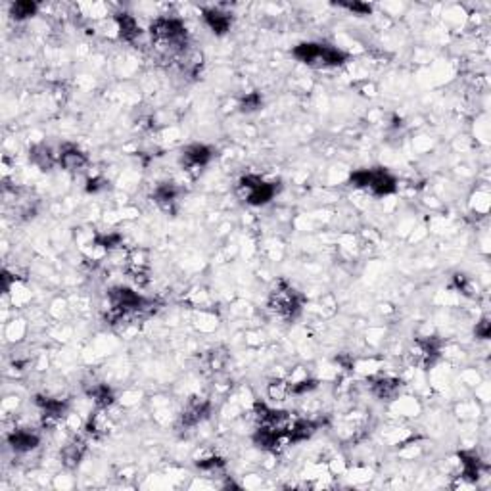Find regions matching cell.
<instances>
[{
    "label": "cell",
    "mask_w": 491,
    "mask_h": 491,
    "mask_svg": "<svg viewBox=\"0 0 491 491\" xmlns=\"http://www.w3.org/2000/svg\"><path fill=\"white\" fill-rule=\"evenodd\" d=\"M150 38L158 56L176 70L181 68L186 54L192 51L186 26L176 18L164 16L154 19L150 26Z\"/></svg>",
    "instance_id": "obj_1"
},
{
    "label": "cell",
    "mask_w": 491,
    "mask_h": 491,
    "mask_svg": "<svg viewBox=\"0 0 491 491\" xmlns=\"http://www.w3.org/2000/svg\"><path fill=\"white\" fill-rule=\"evenodd\" d=\"M294 56L302 63L315 68V70H328L340 68L347 62V54L338 46L327 43H302L294 48Z\"/></svg>",
    "instance_id": "obj_2"
},
{
    "label": "cell",
    "mask_w": 491,
    "mask_h": 491,
    "mask_svg": "<svg viewBox=\"0 0 491 491\" xmlns=\"http://www.w3.org/2000/svg\"><path fill=\"white\" fill-rule=\"evenodd\" d=\"M267 307L273 315L280 319V321H294L302 315L303 311V296L297 292L294 286H290L284 280H278L275 288L269 292V300H267Z\"/></svg>",
    "instance_id": "obj_3"
},
{
    "label": "cell",
    "mask_w": 491,
    "mask_h": 491,
    "mask_svg": "<svg viewBox=\"0 0 491 491\" xmlns=\"http://www.w3.org/2000/svg\"><path fill=\"white\" fill-rule=\"evenodd\" d=\"M352 186L365 190L372 196H390L396 192L397 181L390 171L384 167H372V169H359L349 176Z\"/></svg>",
    "instance_id": "obj_4"
},
{
    "label": "cell",
    "mask_w": 491,
    "mask_h": 491,
    "mask_svg": "<svg viewBox=\"0 0 491 491\" xmlns=\"http://www.w3.org/2000/svg\"><path fill=\"white\" fill-rule=\"evenodd\" d=\"M236 192L244 200L246 204L250 206H265L269 204L275 198V194L278 192L277 183H271V181H265L263 176L259 175H244L236 184Z\"/></svg>",
    "instance_id": "obj_5"
},
{
    "label": "cell",
    "mask_w": 491,
    "mask_h": 491,
    "mask_svg": "<svg viewBox=\"0 0 491 491\" xmlns=\"http://www.w3.org/2000/svg\"><path fill=\"white\" fill-rule=\"evenodd\" d=\"M441 355L440 342L435 338H416L413 344L409 346L405 357H407V363L411 366H416V369H432V366L438 363Z\"/></svg>",
    "instance_id": "obj_6"
},
{
    "label": "cell",
    "mask_w": 491,
    "mask_h": 491,
    "mask_svg": "<svg viewBox=\"0 0 491 491\" xmlns=\"http://www.w3.org/2000/svg\"><path fill=\"white\" fill-rule=\"evenodd\" d=\"M123 267H125V273L129 275V278H132L140 286H144L150 280V258H148V252L142 250V248H132L131 252H127Z\"/></svg>",
    "instance_id": "obj_7"
},
{
    "label": "cell",
    "mask_w": 491,
    "mask_h": 491,
    "mask_svg": "<svg viewBox=\"0 0 491 491\" xmlns=\"http://www.w3.org/2000/svg\"><path fill=\"white\" fill-rule=\"evenodd\" d=\"M37 407L41 411V421L44 428H54L68 416V403L52 397H37Z\"/></svg>",
    "instance_id": "obj_8"
},
{
    "label": "cell",
    "mask_w": 491,
    "mask_h": 491,
    "mask_svg": "<svg viewBox=\"0 0 491 491\" xmlns=\"http://www.w3.org/2000/svg\"><path fill=\"white\" fill-rule=\"evenodd\" d=\"M213 159V150L206 144H190L181 154V165L186 173H198Z\"/></svg>",
    "instance_id": "obj_9"
},
{
    "label": "cell",
    "mask_w": 491,
    "mask_h": 491,
    "mask_svg": "<svg viewBox=\"0 0 491 491\" xmlns=\"http://www.w3.org/2000/svg\"><path fill=\"white\" fill-rule=\"evenodd\" d=\"M209 413H211V403H209L208 399H204V397H192L189 403H186V407L183 409V413H181V421H179V424H181V428L192 430L196 428L198 424H202L209 416Z\"/></svg>",
    "instance_id": "obj_10"
},
{
    "label": "cell",
    "mask_w": 491,
    "mask_h": 491,
    "mask_svg": "<svg viewBox=\"0 0 491 491\" xmlns=\"http://www.w3.org/2000/svg\"><path fill=\"white\" fill-rule=\"evenodd\" d=\"M371 394L378 399H396L399 396V391L403 388V380L397 376H376L372 378L371 384Z\"/></svg>",
    "instance_id": "obj_11"
},
{
    "label": "cell",
    "mask_w": 491,
    "mask_h": 491,
    "mask_svg": "<svg viewBox=\"0 0 491 491\" xmlns=\"http://www.w3.org/2000/svg\"><path fill=\"white\" fill-rule=\"evenodd\" d=\"M41 443V435L37 432H33L29 428H19L14 430L12 434L8 435V445L12 448L16 453H29L35 451Z\"/></svg>",
    "instance_id": "obj_12"
},
{
    "label": "cell",
    "mask_w": 491,
    "mask_h": 491,
    "mask_svg": "<svg viewBox=\"0 0 491 491\" xmlns=\"http://www.w3.org/2000/svg\"><path fill=\"white\" fill-rule=\"evenodd\" d=\"M206 26L215 33V35H227L233 27V14L223 10V8H206L202 12Z\"/></svg>",
    "instance_id": "obj_13"
},
{
    "label": "cell",
    "mask_w": 491,
    "mask_h": 491,
    "mask_svg": "<svg viewBox=\"0 0 491 491\" xmlns=\"http://www.w3.org/2000/svg\"><path fill=\"white\" fill-rule=\"evenodd\" d=\"M58 164L70 173H81L88 167V156L83 150H79L77 146H63L60 150Z\"/></svg>",
    "instance_id": "obj_14"
},
{
    "label": "cell",
    "mask_w": 491,
    "mask_h": 491,
    "mask_svg": "<svg viewBox=\"0 0 491 491\" xmlns=\"http://www.w3.org/2000/svg\"><path fill=\"white\" fill-rule=\"evenodd\" d=\"M179 196H181V189L176 184L162 183L154 190V202L158 204L159 209H164L167 213H175Z\"/></svg>",
    "instance_id": "obj_15"
},
{
    "label": "cell",
    "mask_w": 491,
    "mask_h": 491,
    "mask_svg": "<svg viewBox=\"0 0 491 491\" xmlns=\"http://www.w3.org/2000/svg\"><path fill=\"white\" fill-rule=\"evenodd\" d=\"M87 453V441L81 438H73L70 443H65L62 449V463L65 468H75Z\"/></svg>",
    "instance_id": "obj_16"
},
{
    "label": "cell",
    "mask_w": 491,
    "mask_h": 491,
    "mask_svg": "<svg viewBox=\"0 0 491 491\" xmlns=\"http://www.w3.org/2000/svg\"><path fill=\"white\" fill-rule=\"evenodd\" d=\"M115 27H117V37L125 43H132L134 38L140 35V27L137 23V19L132 18L131 14H120L115 16Z\"/></svg>",
    "instance_id": "obj_17"
},
{
    "label": "cell",
    "mask_w": 491,
    "mask_h": 491,
    "mask_svg": "<svg viewBox=\"0 0 491 491\" xmlns=\"http://www.w3.org/2000/svg\"><path fill=\"white\" fill-rule=\"evenodd\" d=\"M267 396L273 401H277V403L288 401L290 397H292V384H290V380H286V378H275V380H271L267 384Z\"/></svg>",
    "instance_id": "obj_18"
},
{
    "label": "cell",
    "mask_w": 491,
    "mask_h": 491,
    "mask_svg": "<svg viewBox=\"0 0 491 491\" xmlns=\"http://www.w3.org/2000/svg\"><path fill=\"white\" fill-rule=\"evenodd\" d=\"M58 158H60V154H54L46 144H38L31 150V162L43 171L51 169L52 165L58 164Z\"/></svg>",
    "instance_id": "obj_19"
},
{
    "label": "cell",
    "mask_w": 491,
    "mask_h": 491,
    "mask_svg": "<svg viewBox=\"0 0 491 491\" xmlns=\"http://www.w3.org/2000/svg\"><path fill=\"white\" fill-rule=\"evenodd\" d=\"M88 396L93 397L96 409H107V407H112L115 401L114 394H112V390H110L106 384L93 386V390L88 391Z\"/></svg>",
    "instance_id": "obj_20"
},
{
    "label": "cell",
    "mask_w": 491,
    "mask_h": 491,
    "mask_svg": "<svg viewBox=\"0 0 491 491\" xmlns=\"http://www.w3.org/2000/svg\"><path fill=\"white\" fill-rule=\"evenodd\" d=\"M37 10L38 6L35 2H16V4H12V8H10V14H12V18L16 19V21H21V19L33 18V16L37 14Z\"/></svg>",
    "instance_id": "obj_21"
},
{
    "label": "cell",
    "mask_w": 491,
    "mask_h": 491,
    "mask_svg": "<svg viewBox=\"0 0 491 491\" xmlns=\"http://www.w3.org/2000/svg\"><path fill=\"white\" fill-rule=\"evenodd\" d=\"M196 465H198V468H200L202 472L213 476V474L223 472V468H225V460L221 459V457H208V459H200Z\"/></svg>",
    "instance_id": "obj_22"
},
{
    "label": "cell",
    "mask_w": 491,
    "mask_h": 491,
    "mask_svg": "<svg viewBox=\"0 0 491 491\" xmlns=\"http://www.w3.org/2000/svg\"><path fill=\"white\" fill-rule=\"evenodd\" d=\"M290 384H292V396H305L309 391L315 390L319 382L313 380V378L305 376L302 380H290Z\"/></svg>",
    "instance_id": "obj_23"
},
{
    "label": "cell",
    "mask_w": 491,
    "mask_h": 491,
    "mask_svg": "<svg viewBox=\"0 0 491 491\" xmlns=\"http://www.w3.org/2000/svg\"><path fill=\"white\" fill-rule=\"evenodd\" d=\"M208 365L211 371H221L223 366L227 365V353L221 349H213L208 353Z\"/></svg>",
    "instance_id": "obj_24"
},
{
    "label": "cell",
    "mask_w": 491,
    "mask_h": 491,
    "mask_svg": "<svg viewBox=\"0 0 491 491\" xmlns=\"http://www.w3.org/2000/svg\"><path fill=\"white\" fill-rule=\"evenodd\" d=\"M261 107V96L258 95V93H250V95H246L244 98H242V102H240V110L242 112H255V110H259Z\"/></svg>",
    "instance_id": "obj_25"
},
{
    "label": "cell",
    "mask_w": 491,
    "mask_h": 491,
    "mask_svg": "<svg viewBox=\"0 0 491 491\" xmlns=\"http://www.w3.org/2000/svg\"><path fill=\"white\" fill-rule=\"evenodd\" d=\"M338 6L346 8L349 12L357 14V16H366V14H371L372 10L371 4H363V2H342Z\"/></svg>",
    "instance_id": "obj_26"
},
{
    "label": "cell",
    "mask_w": 491,
    "mask_h": 491,
    "mask_svg": "<svg viewBox=\"0 0 491 491\" xmlns=\"http://www.w3.org/2000/svg\"><path fill=\"white\" fill-rule=\"evenodd\" d=\"M490 330L491 328H490V321H487V319H482V321L476 324V336L482 338V340H487V338H490Z\"/></svg>",
    "instance_id": "obj_27"
}]
</instances>
